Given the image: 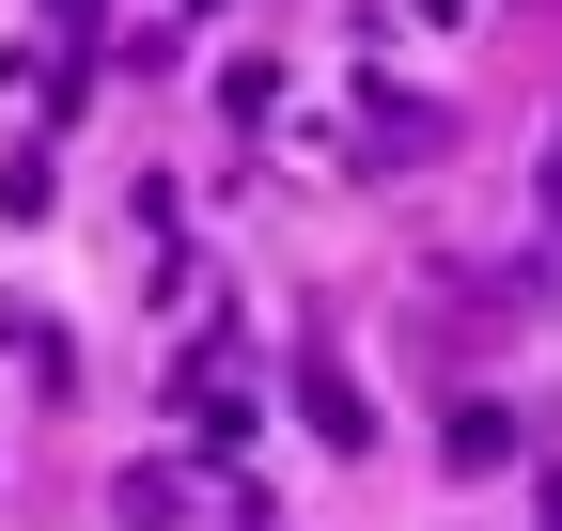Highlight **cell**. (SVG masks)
Segmentation results:
<instances>
[{"mask_svg": "<svg viewBox=\"0 0 562 531\" xmlns=\"http://www.w3.org/2000/svg\"><path fill=\"white\" fill-rule=\"evenodd\" d=\"M547 204H562V157H547Z\"/></svg>", "mask_w": 562, "mask_h": 531, "instance_id": "1", "label": "cell"}]
</instances>
